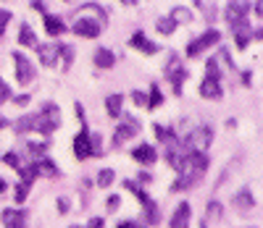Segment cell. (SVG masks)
I'll return each mask as SVG.
<instances>
[{"mask_svg": "<svg viewBox=\"0 0 263 228\" xmlns=\"http://www.w3.org/2000/svg\"><path fill=\"white\" fill-rule=\"evenodd\" d=\"M232 29H234V42H237V48L242 50L245 45L250 42V37H253V29H250V24L242 18V21H237V24H232Z\"/></svg>", "mask_w": 263, "mask_h": 228, "instance_id": "11", "label": "cell"}, {"mask_svg": "<svg viewBox=\"0 0 263 228\" xmlns=\"http://www.w3.org/2000/svg\"><path fill=\"white\" fill-rule=\"evenodd\" d=\"M105 11L98 6V3H90V6H82L74 16H71V32L79 34V37H87V39H92L103 32L105 27Z\"/></svg>", "mask_w": 263, "mask_h": 228, "instance_id": "2", "label": "cell"}, {"mask_svg": "<svg viewBox=\"0 0 263 228\" xmlns=\"http://www.w3.org/2000/svg\"><path fill=\"white\" fill-rule=\"evenodd\" d=\"M129 45H132V48H137L140 53H145V55H156V53H158V45H153L142 32H137L135 37H132V42H129Z\"/></svg>", "mask_w": 263, "mask_h": 228, "instance_id": "15", "label": "cell"}, {"mask_svg": "<svg viewBox=\"0 0 263 228\" xmlns=\"http://www.w3.org/2000/svg\"><path fill=\"white\" fill-rule=\"evenodd\" d=\"M132 157H135L137 163H142V165H150V163H156V150H153L150 144H140L137 150H132Z\"/></svg>", "mask_w": 263, "mask_h": 228, "instance_id": "16", "label": "cell"}, {"mask_svg": "<svg viewBox=\"0 0 263 228\" xmlns=\"http://www.w3.org/2000/svg\"><path fill=\"white\" fill-rule=\"evenodd\" d=\"M234 204H237L239 210H245V213H250V210H253V194H250L248 189H242V192H239V194L234 197Z\"/></svg>", "mask_w": 263, "mask_h": 228, "instance_id": "22", "label": "cell"}, {"mask_svg": "<svg viewBox=\"0 0 263 228\" xmlns=\"http://www.w3.org/2000/svg\"><path fill=\"white\" fill-rule=\"evenodd\" d=\"M45 32H48L50 37H61V34L66 32V24H63V18L45 13Z\"/></svg>", "mask_w": 263, "mask_h": 228, "instance_id": "18", "label": "cell"}, {"mask_svg": "<svg viewBox=\"0 0 263 228\" xmlns=\"http://www.w3.org/2000/svg\"><path fill=\"white\" fill-rule=\"evenodd\" d=\"M177 168V173H179V178L174 181V192H182V189H190V186H195L197 181H200L203 176H205V168H208V157H205V152H187V155H182L179 157V163L174 165Z\"/></svg>", "mask_w": 263, "mask_h": 228, "instance_id": "1", "label": "cell"}, {"mask_svg": "<svg viewBox=\"0 0 263 228\" xmlns=\"http://www.w3.org/2000/svg\"><path fill=\"white\" fill-rule=\"evenodd\" d=\"M29 102V95H21V97H16V105H27Z\"/></svg>", "mask_w": 263, "mask_h": 228, "instance_id": "38", "label": "cell"}, {"mask_svg": "<svg viewBox=\"0 0 263 228\" xmlns=\"http://www.w3.org/2000/svg\"><path fill=\"white\" fill-rule=\"evenodd\" d=\"M6 100H11V87L3 81V76H0V105H3Z\"/></svg>", "mask_w": 263, "mask_h": 228, "instance_id": "32", "label": "cell"}, {"mask_svg": "<svg viewBox=\"0 0 263 228\" xmlns=\"http://www.w3.org/2000/svg\"><path fill=\"white\" fill-rule=\"evenodd\" d=\"M114 178H116V173H114L111 168H105V171H100V176H98V184L105 189V186H111V184H114Z\"/></svg>", "mask_w": 263, "mask_h": 228, "instance_id": "26", "label": "cell"}, {"mask_svg": "<svg viewBox=\"0 0 263 228\" xmlns=\"http://www.w3.org/2000/svg\"><path fill=\"white\" fill-rule=\"evenodd\" d=\"M132 100H135L140 108H147V95L145 92H132Z\"/></svg>", "mask_w": 263, "mask_h": 228, "instance_id": "35", "label": "cell"}, {"mask_svg": "<svg viewBox=\"0 0 263 228\" xmlns=\"http://www.w3.org/2000/svg\"><path fill=\"white\" fill-rule=\"evenodd\" d=\"M171 21H174V24H190V21H192V11L190 8H174L171 11V16H168Z\"/></svg>", "mask_w": 263, "mask_h": 228, "instance_id": "23", "label": "cell"}, {"mask_svg": "<svg viewBox=\"0 0 263 228\" xmlns=\"http://www.w3.org/2000/svg\"><path fill=\"white\" fill-rule=\"evenodd\" d=\"M71 228H82V225H71Z\"/></svg>", "mask_w": 263, "mask_h": 228, "instance_id": "45", "label": "cell"}, {"mask_svg": "<svg viewBox=\"0 0 263 228\" xmlns=\"http://www.w3.org/2000/svg\"><path fill=\"white\" fill-rule=\"evenodd\" d=\"M156 29H158L161 34H171L174 29H177V24H174V21H171V18H161V21H158V24H156Z\"/></svg>", "mask_w": 263, "mask_h": 228, "instance_id": "28", "label": "cell"}, {"mask_svg": "<svg viewBox=\"0 0 263 228\" xmlns=\"http://www.w3.org/2000/svg\"><path fill=\"white\" fill-rule=\"evenodd\" d=\"M6 189H8V184H6V178H0V194H3Z\"/></svg>", "mask_w": 263, "mask_h": 228, "instance_id": "42", "label": "cell"}, {"mask_svg": "<svg viewBox=\"0 0 263 228\" xmlns=\"http://www.w3.org/2000/svg\"><path fill=\"white\" fill-rule=\"evenodd\" d=\"M61 58H63V68H69L71 60H74V50L66 48V45H61Z\"/></svg>", "mask_w": 263, "mask_h": 228, "instance_id": "29", "label": "cell"}, {"mask_svg": "<svg viewBox=\"0 0 263 228\" xmlns=\"http://www.w3.org/2000/svg\"><path fill=\"white\" fill-rule=\"evenodd\" d=\"M66 208H69V202H66V199H58V210L66 213Z\"/></svg>", "mask_w": 263, "mask_h": 228, "instance_id": "39", "label": "cell"}, {"mask_svg": "<svg viewBox=\"0 0 263 228\" xmlns=\"http://www.w3.org/2000/svg\"><path fill=\"white\" fill-rule=\"evenodd\" d=\"M0 129H6V118L3 116H0Z\"/></svg>", "mask_w": 263, "mask_h": 228, "instance_id": "44", "label": "cell"}, {"mask_svg": "<svg viewBox=\"0 0 263 228\" xmlns=\"http://www.w3.org/2000/svg\"><path fill=\"white\" fill-rule=\"evenodd\" d=\"M74 155L79 157V160L90 157V131H87V129L74 136Z\"/></svg>", "mask_w": 263, "mask_h": 228, "instance_id": "13", "label": "cell"}, {"mask_svg": "<svg viewBox=\"0 0 263 228\" xmlns=\"http://www.w3.org/2000/svg\"><path fill=\"white\" fill-rule=\"evenodd\" d=\"M3 225L6 228H24L27 225V213L24 210H13V208L3 210Z\"/></svg>", "mask_w": 263, "mask_h": 228, "instance_id": "12", "label": "cell"}, {"mask_svg": "<svg viewBox=\"0 0 263 228\" xmlns=\"http://www.w3.org/2000/svg\"><path fill=\"white\" fill-rule=\"evenodd\" d=\"M8 21H11V11H3V8H0V34L6 32V27H8Z\"/></svg>", "mask_w": 263, "mask_h": 228, "instance_id": "33", "label": "cell"}, {"mask_svg": "<svg viewBox=\"0 0 263 228\" xmlns=\"http://www.w3.org/2000/svg\"><path fill=\"white\" fill-rule=\"evenodd\" d=\"M27 199V184H21V186H16V202H24Z\"/></svg>", "mask_w": 263, "mask_h": 228, "instance_id": "36", "label": "cell"}, {"mask_svg": "<svg viewBox=\"0 0 263 228\" xmlns=\"http://www.w3.org/2000/svg\"><path fill=\"white\" fill-rule=\"evenodd\" d=\"M218 220V218H221V204H218V202H211L208 204V220Z\"/></svg>", "mask_w": 263, "mask_h": 228, "instance_id": "31", "label": "cell"}, {"mask_svg": "<svg viewBox=\"0 0 263 228\" xmlns=\"http://www.w3.org/2000/svg\"><path fill=\"white\" fill-rule=\"evenodd\" d=\"M121 3H126V6H135V3H137V0H121Z\"/></svg>", "mask_w": 263, "mask_h": 228, "instance_id": "43", "label": "cell"}, {"mask_svg": "<svg viewBox=\"0 0 263 228\" xmlns=\"http://www.w3.org/2000/svg\"><path fill=\"white\" fill-rule=\"evenodd\" d=\"M61 126V113L55 105H45L40 113L32 116V131H42V134H50Z\"/></svg>", "mask_w": 263, "mask_h": 228, "instance_id": "4", "label": "cell"}, {"mask_svg": "<svg viewBox=\"0 0 263 228\" xmlns=\"http://www.w3.org/2000/svg\"><path fill=\"white\" fill-rule=\"evenodd\" d=\"M37 50H40V60L45 63V66H55L58 55H61V45L53 42V45H37Z\"/></svg>", "mask_w": 263, "mask_h": 228, "instance_id": "14", "label": "cell"}, {"mask_svg": "<svg viewBox=\"0 0 263 228\" xmlns=\"http://www.w3.org/2000/svg\"><path fill=\"white\" fill-rule=\"evenodd\" d=\"M218 39H221V34H218L216 29H208L203 37H197V39H192V42L187 45V55H190V58H197L203 50H208L211 45H218Z\"/></svg>", "mask_w": 263, "mask_h": 228, "instance_id": "6", "label": "cell"}, {"mask_svg": "<svg viewBox=\"0 0 263 228\" xmlns=\"http://www.w3.org/2000/svg\"><path fill=\"white\" fill-rule=\"evenodd\" d=\"M13 60H16V79H18V84H32L34 81V66L24 58V55H21V53H13Z\"/></svg>", "mask_w": 263, "mask_h": 228, "instance_id": "8", "label": "cell"}, {"mask_svg": "<svg viewBox=\"0 0 263 228\" xmlns=\"http://www.w3.org/2000/svg\"><path fill=\"white\" fill-rule=\"evenodd\" d=\"M100 225H103V220L95 218V220H90V225H87V228H100Z\"/></svg>", "mask_w": 263, "mask_h": 228, "instance_id": "40", "label": "cell"}, {"mask_svg": "<svg viewBox=\"0 0 263 228\" xmlns=\"http://www.w3.org/2000/svg\"><path fill=\"white\" fill-rule=\"evenodd\" d=\"M166 76L174 84V95H182V84L187 79V71H184V66H182V60L177 55H171V60L166 63Z\"/></svg>", "mask_w": 263, "mask_h": 228, "instance_id": "5", "label": "cell"}, {"mask_svg": "<svg viewBox=\"0 0 263 228\" xmlns=\"http://www.w3.org/2000/svg\"><path fill=\"white\" fill-rule=\"evenodd\" d=\"M90 152H92L95 157H100V155H103V144H100V134H90Z\"/></svg>", "mask_w": 263, "mask_h": 228, "instance_id": "27", "label": "cell"}, {"mask_svg": "<svg viewBox=\"0 0 263 228\" xmlns=\"http://www.w3.org/2000/svg\"><path fill=\"white\" fill-rule=\"evenodd\" d=\"M119 228H142V225H140V223H132V220H126V223H121Z\"/></svg>", "mask_w": 263, "mask_h": 228, "instance_id": "37", "label": "cell"}, {"mask_svg": "<svg viewBox=\"0 0 263 228\" xmlns=\"http://www.w3.org/2000/svg\"><path fill=\"white\" fill-rule=\"evenodd\" d=\"M29 168H32L34 178H37V176H48V178H55V176H58V171H55V165H53L50 160H37V163L29 165Z\"/></svg>", "mask_w": 263, "mask_h": 228, "instance_id": "19", "label": "cell"}, {"mask_svg": "<svg viewBox=\"0 0 263 228\" xmlns=\"http://www.w3.org/2000/svg\"><path fill=\"white\" fill-rule=\"evenodd\" d=\"M108 208H119V197H111V199H108Z\"/></svg>", "mask_w": 263, "mask_h": 228, "instance_id": "41", "label": "cell"}, {"mask_svg": "<svg viewBox=\"0 0 263 228\" xmlns=\"http://www.w3.org/2000/svg\"><path fill=\"white\" fill-rule=\"evenodd\" d=\"M163 102V95H161V89L153 84V89H150V95H147V108H158Z\"/></svg>", "mask_w": 263, "mask_h": 228, "instance_id": "25", "label": "cell"}, {"mask_svg": "<svg viewBox=\"0 0 263 228\" xmlns=\"http://www.w3.org/2000/svg\"><path fill=\"white\" fill-rule=\"evenodd\" d=\"M200 95H203L205 100H218V97L224 95V89H221V81H218V76L205 74V79H203V84H200Z\"/></svg>", "mask_w": 263, "mask_h": 228, "instance_id": "9", "label": "cell"}, {"mask_svg": "<svg viewBox=\"0 0 263 228\" xmlns=\"http://www.w3.org/2000/svg\"><path fill=\"white\" fill-rule=\"evenodd\" d=\"M140 123H137V118H132V116H126L124 118V123L121 126H116V131H114V147H121L124 142H129L132 136H135L140 129H137Z\"/></svg>", "mask_w": 263, "mask_h": 228, "instance_id": "7", "label": "cell"}, {"mask_svg": "<svg viewBox=\"0 0 263 228\" xmlns=\"http://www.w3.org/2000/svg\"><path fill=\"white\" fill-rule=\"evenodd\" d=\"M153 129H156V136H158V139H163V142L174 139V131H168L166 126H153Z\"/></svg>", "mask_w": 263, "mask_h": 228, "instance_id": "30", "label": "cell"}, {"mask_svg": "<svg viewBox=\"0 0 263 228\" xmlns=\"http://www.w3.org/2000/svg\"><path fill=\"white\" fill-rule=\"evenodd\" d=\"M45 150H48V144H29L27 152H29L32 157H42V152H45Z\"/></svg>", "mask_w": 263, "mask_h": 228, "instance_id": "34", "label": "cell"}, {"mask_svg": "<svg viewBox=\"0 0 263 228\" xmlns=\"http://www.w3.org/2000/svg\"><path fill=\"white\" fill-rule=\"evenodd\" d=\"M248 8H250L248 0H232L229 8H227V21H229V24H237V21H242L245 13H248Z\"/></svg>", "mask_w": 263, "mask_h": 228, "instance_id": "10", "label": "cell"}, {"mask_svg": "<svg viewBox=\"0 0 263 228\" xmlns=\"http://www.w3.org/2000/svg\"><path fill=\"white\" fill-rule=\"evenodd\" d=\"M171 228H187L190 225V204L187 202H182L179 208H177V213L171 215V223H168Z\"/></svg>", "mask_w": 263, "mask_h": 228, "instance_id": "17", "label": "cell"}, {"mask_svg": "<svg viewBox=\"0 0 263 228\" xmlns=\"http://www.w3.org/2000/svg\"><path fill=\"white\" fill-rule=\"evenodd\" d=\"M18 45L37 48V37H34V29H32L29 24H21V29H18Z\"/></svg>", "mask_w": 263, "mask_h": 228, "instance_id": "21", "label": "cell"}, {"mask_svg": "<svg viewBox=\"0 0 263 228\" xmlns=\"http://www.w3.org/2000/svg\"><path fill=\"white\" fill-rule=\"evenodd\" d=\"M105 110H108V116L111 118H116V116H121V95H111L105 100Z\"/></svg>", "mask_w": 263, "mask_h": 228, "instance_id": "24", "label": "cell"}, {"mask_svg": "<svg viewBox=\"0 0 263 228\" xmlns=\"http://www.w3.org/2000/svg\"><path fill=\"white\" fill-rule=\"evenodd\" d=\"M211 139H213V131L208 126H197L187 134V139L179 144V152L187 155V152H205L211 147Z\"/></svg>", "mask_w": 263, "mask_h": 228, "instance_id": "3", "label": "cell"}, {"mask_svg": "<svg viewBox=\"0 0 263 228\" xmlns=\"http://www.w3.org/2000/svg\"><path fill=\"white\" fill-rule=\"evenodd\" d=\"M114 63H116V55L108 50V48H98L95 50V66L98 68H111Z\"/></svg>", "mask_w": 263, "mask_h": 228, "instance_id": "20", "label": "cell"}]
</instances>
